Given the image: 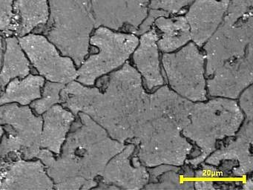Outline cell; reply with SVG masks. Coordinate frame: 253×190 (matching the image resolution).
Segmentation results:
<instances>
[{"mask_svg": "<svg viewBox=\"0 0 253 190\" xmlns=\"http://www.w3.org/2000/svg\"><path fill=\"white\" fill-rule=\"evenodd\" d=\"M78 126L72 124L60 155L41 148L37 158L45 165L54 190H85L95 188L96 178L108 162L122 151L125 142L112 139L106 129L85 113L78 114Z\"/></svg>", "mask_w": 253, "mask_h": 190, "instance_id": "1", "label": "cell"}, {"mask_svg": "<svg viewBox=\"0 0 253 190\" xmlns=\"http://www.w3.org/2000/svg\"><path fill=\"white\" fill-rule=\"evenodd\" d=\"M193 102L162 86L150 95L146 121L134 138L137 157L147 168L159 165L183 166L193 145L182 135L189 123Z\"/></svg>", "mask_w": 253, "mask_h": 190, "instance_id": "2", "label": "cell"}, {"mask_svg": "<svg viewBox=\"0 0 253 190\" xmlns=\"http://www.w3.org/2000/svg\"><path fill=\"white\" fill-rule=\"evenodd\" d=\"M149 102L150 95L143 88L141 75L126 62L111 72L106 89H99L84 113L106 129L112 139L126 142L134 138L146 121Z\"/></svg>", "mask_w": 253, "mask_h": 190, "instance_id": "3", "label": "cell"}, {"mask_svg": "<svg viewBox=\"0 0 253 190\" xmlns=\"http://www.w3.org/2000/svg\"><path fill=\"white\" fill-rule=\"evenodd\" d=\"M244 119L235 99L216 97L207 102H193L189 123L182 135L195 142L200 150L185 163L194 169L198 167L216 149L217 141L235 136Z\"/></svg>", "mask_w": 253, "mask_h": 190, "instance_id": "4", "label": "cell"}, {"mask_svg": "<svg viewBox=\"0 0 253 190\" xmlns=\"http://www.w3.org/2000/svg\"><path fill=\"white\" fill-rule=\"evenodd\" d=\"M48 5L49 18L41 33L78 68L89 53L94 29L91 0H48Z\"/></svg>", "mask_w": 253, "mask_h": 190, "instance_id": "5", "label": "cell"}, {"mask_svg": "<svg viewBox=\"0 0 253 190\" xmlns=\"http://www.w3.org/2000/svg\"><path fill=\"white\" fill-rule=\"evenodd\" d=\"M90 45L98 49L78 68L76 80L87 86H93L97 79L124 65L139 44L134 34L115 32L106 27L96 28L90 37Z\"/></svg>", "mask_w": 253, "mask_h": 190, "instance_id": "6", "label": "cell"}, {"mask_svg": "<svg viewBox=\"0 0 253 190\" xmlns=\"http://www.w3.org/2000/svg\"><path fill=\"white\" fill-rule=\"evenodd\" d=\"M0 125L5 132L0 141V157L20 154L25 160L37 158L41 149L42 115L29 105L4 104L0 105Z\"/></svg>", "mask_w": 253, "mask_h": 190, "instance_id": "7", "label": "cell"}, {"mask_svg": "<svg viewBox=\"0 0 253 190\" xmlns=\"http://www.w3.org/2000/svg\"><path fill=\"white\" fill-rule=\"evenodd\" d=\"M253 43V10L240 16L226 12L221 23L204 46L207 77L225 62L243 57Z\"/></svg>", "mask_w": 253, "mask_h": 190, "instance_id": "8", "label": "cell"}, {"mask_svg": "<svg viewBox=\"0 0 253 190\" xmlns=\"http://www.w3.org/2000/svg\"><path fill=\"white\" fill-rule=\"evenodd\" d=\"M205 61L193 42L175 53H164L163 67L171 90L191 102L207 100Z\"/></svg>", "mask_w": 253, "mask_h": 190, "instance_id": "9", "label": "cell"}, {"mask_svg": "<svg viewBox=\"0 0 253 190\" xmlns=\"http://www.w3.org/2000/svg\"><path fill=\"white\" fill-rule=\"evenodd\" d=\"M17 38L32 65L45 80L65 85L76 80L78 68L73 59L63 56L46 37L30 33Z\"/></svg>", "mask_w": 253, "mask_h": 190, "instance_id": "10", "label": "cell"}, {"mask_svg": "<svg viewBox=\"0 0 253 190\" xmlns=\"http://www.w3.org/2000/svg\"><path fill=\"white\" fill-rule=\"evenodd\" d=\"M150 0H91L94 28L103 26L113 31L125 26L135 34L149 13Z\"/></svg>", "mask_w": 253, "mask_h": 190, "instance_id": "11", "label": "cell"}, {"mask_svg": "<svg viewBox=\"0 0 253 190\" xmlns=\"http://www.w3.org/2000/svg\"><path fill=\"white\" fill-rule=\"evenodd\" d=\"M253 43L243 57L225 62L207 80L210 96L236 99L241 92L253 84Z\"/></svg>", "mask_w": 253, "mask_h": 190, "instance_id": "12", "label": "cell"}, {"mask_svg": "<svg viewBox=\"0 0 253 190\" xmlns=\"http://www.w3.org/2000/svg\"><path fill=\"white\" fill-rule=\"evenodd\" d=\"M235 139L216 148L204 162L229 171L235 178H244L253 171V123L244 119Z\"/></svg>", "mask_w": 253, "mask_h": 190, "instance_id": "13", "label": "cell"}, {"mask_svg": "<svg viewBox=\"0 0 253 190\" xmlns=\"http://www.w3.org/2000/svg\"><path fill=\"white\" fill-rule=\"evenodd\" d=\"M134 143L126 144L125 148L110 159L99 182L112 184L124 190H140L149 183L147 167L139 160ZM98 182V181H97Z\"/></svg>", "mask_w": 253, "mask_h": 190, "instance_id": "14", "label": "cell"}, {"mask_svg": "<svg viewBox=\"0 0 253 190\" xmlns=\"http://www.w3.org/2000/svg\"><path fill=\"white\" fill-rule=\"evenodd\" d=\"M17 157L0 162V190H54V182L40 159L25 160L20 154Z\"/></svg>", "mask_w": 253, "mask_h": 190, "instance_id": "15", "label": "cell"}, {"mask_svg": "<svg viewBox=\"0 0 253 190\" xmlns=\"http://www.w3.org/2000/svg\"><path fill=\"white\" fill-rule=\"evenodd\" d=\"M230 0H195L186 17L193 43L202 47L223 20Z\"/></svg>", "mask_w": 253, "mask_h": 190, "instance_id": "16", "label": "cell"}, {"mask_svg": "<svg viewBox=\"0 0 253 190\" xmlns=\"http://www.w3.org/2000/svg\"><path fill=\"white\" fill-rule=\"evenodd\" d=\"M161 36L155 28L142 34L139 44L132 53L133 62L148 90L164 86V79L161 72L158 41Z\"/></svg>", "mask_w": 253, "mask_h": 190, "instance_id": "17", "label": "cell"}, {"mask_svg": "<svg viewBox=\"0 0 253 190\" xmlns=\"http://www.w3.org/2000/svg\"><path fill=\"white\" fill-rule=\"evenodd\" d=\"M41 148L60 155L62 146L77 117L61 104H56L42 114Z\"/></svg>", "mask_w": 253, "mask_h": 190, "instance_id": "18", "label": "cell"}, {"mask_svg": "<svg viewBox=\"0 0 253 190\" xmlns=\"http://www.w3.org/2000/svg\"><path fill=\"white\" fill-rule=\"evenodd\" d=\"M13 9L17 37L43 27L49 18L48 0H14Z\"/></svg>", "mask_w": 253, "mask_h": 190, "instance_id": "19", "label": "cell"}, {"mask_svg": "<svg viewBox=\"0 0 253 190\" xmlns=\"http://www.w3.org/2000/svg\"><path fill=\"white\" fill-rule=\"evenodd\" d=\"M0 68V93L14 78L23 79L31 73L32 64L19 43L17 36L7 37Z\"/></svg>", "mask_w": 253, "mask_h": 190, "instance_id": "20", "label": "cell"}, {"mask_svg": "<svg viewBox=\"0 0 253 190\" xmlns=\"http://www.w3.org/2000/svg\"><path fill=\"white\" fill-rule=\"evenodd\" d=\"M154 24L162 32L158 46L164 53L178 50L192 40L190 28L185 16H161L155 19Z\"/></svg>", "mask_w": 253, "mask_h": 190, "instance_id": "21", "label": "cell"}, {"mask_svg": "<svg viewBox=\"0 0 253 190\" xmlns=\"http://www.w3.org/2000/svg\"><path fill=\"white\" fill-rule=\"evenodd\" d=\"M45 79L41 75L29 74L23 79L14 78L0 93V105L17 102L21 105H29L35 99L41 97Z\"/></svg>", "mask_w": 253, "mask_h": 190, "instance_id": "22", "label": "cell"}, {"mask_svg": "<svg viewBox=\"0 0 253 190\" xmlns=\"http://www.w3.org/2000/svg\"><path fill=\"white\" fill-rule=\"evenodd\" d=\"M235 177L219 166L203 162L194 170L195 190H217V189H236L238 183L232 181Z\"/></svg>", "mask_w": 253, "mask_h": 190, "instance_id": "23", "label": "cell"}, {"mask_svg": "<svg viewBox=\"0 0 253 190\" xmlns=\"http://www.w3.org/2000/svg\"><path fill=\"white\" fill-rule=\"evenodd\" d=\"M66 86L63 83L45 80L42 89L41 97L35 99L30 104L31 108L38 115H42L47 110L56 104L61 103L60 92Z\"/></svg>", "mask_w": 253, "mask_h": 190, "instance_id": "24", "label": "cell"}, {"mask_svg": "<svg viewBox=\"0 0 253 190\" xmlns=\"http://www.w3.org/2000/svg\"><path fill=\"white\" fill-rule=\"evenodd\" d=\"M14 0H0V32L6 37L15 35L17 31L14 21Z\"/></svg>", "mask_w": 253, "mask_h": 190, "instance_id": "25", "label": "cell"}, {"mask_svg": "<svg viewBox=\"0 0 253 190\" xmlns=\"http://www.w3.org/2000/svg\"><path fill=\"white\" fill-rule=\"evenodd\" d=\"M195 0H150L149 9L161 10L169 13H177Z\"/></svg>", "mask_w": 253, "mask_h": 190, "instance_id": "26", "label": "cell"}, {"mask_svg": "<svg viewBox=\"0 0 253 190\" xmlns=\"http://www.w3.org/2000/svg\"><path fill=\"white\" fill-rule=\"evenodd\" d=\"M240 108L244 113L245 120H251L253 119V84L246 88L239 96Z\"/></svg>", "mask_w": 253, "mask_h": 190, "instance_id": "27", "label": "cell"}, {"mask_svg": "<svg viewBox=\"0 0 253 190\" xmlns=\"http://www.w3.org/2000/svg\"><path fill=\"white\" fill-rule=\"evenodd\" d=\"M170 16L169 13L164 10H153V9H149V12L148 13L146 19L143 21L138 29L135 32V35H142L144 33L147 32L148 31L152 28V25L155 22L157 18L161 17V16H166L169 17Z\"/></svg>", "mask_w": 253, "mask_h": 190, "instance_id": "28", "label": "cell"}, {"mask_svg": "<svg viewBox=\"0 0 253 190\" xmlns=\"http://www.w3.org/2000/svg\"><path fill=\"white\" fill-rule=\"evenodd\" d=\"M241 189L246 190H253V181L252 177H250V178H247V179L244 180L242 186H241Z\"/></svg>", "mask_w": 253, "mask_h": 190, "instance_id": "29", "label": "cell"}, {"mask_svg": "<svg viewBox=\"0 0 253 190\" xmlns=\"http://www.w3.org/2000/svg\"><path fill=\"white\" fill-rule=\"evenodd\" d=\"M2 36L0 35V68H1V66H2V58H3V53H4V48H3V43H2Z\"/></svg>", "mask_w": 253, "mask_h": 190, "instance_id": "30", "label": "cell"}, {"mask_svg": "<svg viewBox=\"0 0 253 190\" xmlns=\"http://www.w3.org/2000/svg\"><path fill=\"white\" fill-rule=\"evenodd\" d=\"M4 134H5V130H4L3 126L0 125V141H1V139H2Z\"/></svg>", "mask_w": 253, "mask_h": 190, "instance_id": "31", "label": "cell"}]
</instances>
